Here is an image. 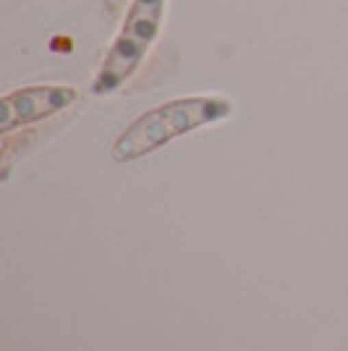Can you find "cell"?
<instances>
[{
    "mask_svg": "<svg viewBox=\"0 0 348 351\" xmlns=\"http://www.w3.org/2000/svg\"><path fill=\"white\" fill-rule=\"evenodd\" d=\"M231 113V103L215 100V97H191V100H175L155 108L152 113L142 116L129 132L123 134L113 147L116 160H134L149 149L171 142L181 134L191 132L202 123L218 121Z\"/></svg>",
    "mask_w": 348,
    "mask_h": 351,
    "instance_id": "1",
    "label": "cell"
},
{
    "mask_svg": "<svg viewBox=\"0 0 348 351\" xmlns=\"http://www.w3.org/2000/svg\"><path fill=\"white\" fill-rule=\"evenodd\" d=\"M160 11H162V0H134V8H131L129 19H126L123 34L118 37L113 53L105 60L100 79L95 82L97 92L116 89L123 82V76H129L139 66V60L147 53L149 43L158 34Z\"/></svg>",
    "mask_w": 348,
    "mask_h": 351,
    "instance_id": "2",
    "label": "cell"
},
{
    "mask_svg": "<svg viewBox=\"0 0 348 351\" xmlns=\"http://www.w3.org/2000/svg\"><path fill=\"white\" fill-rule=\"evenodd\" d=\"M73 100H76V92L69 87H37L8 95L0 103V129L11 132L16 123H32V121L53 116Z\"/></svg>",
    "mask_w": 348,
    "mask_h": 351,
    "instance_id": "3",
    "label": "cell"
}]
</instances>
